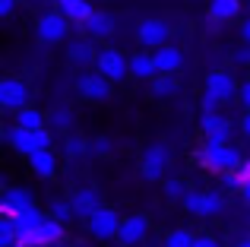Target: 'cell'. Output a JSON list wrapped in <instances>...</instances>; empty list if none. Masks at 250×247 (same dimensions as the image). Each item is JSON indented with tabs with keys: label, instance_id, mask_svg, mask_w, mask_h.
<instances>
[{
	"label": "cell",
	"instance_id": "6",
	"mask_svg": "<svg viewBox=\"0 0 250 247\" xmlns=\"http://www.w3.org/2000/svg\"><path fill=\"white\" fill-rule=\"evenodd\" d=\"M70 25H73V22H70L61 10H48V13H42V16H38L35 35H38V41H42V44H57V41H63V38H67Z\"/></svg>",
	"mask_w": 250,
	"mask_h": 247
},
{
	"label": "cell",
	"instance_id": "44",
	"mask_svg": "<svg viewBox=\"0 0 250 247\" xmlns=\"http://www.w3.org/2000/svg\"><path fill=\"white\" fill-rule=\"evenodd\" d=\"M13 247H22V244H19V241H16V244H13Z\"/></svg>",
	"mask_w": 250,
	"mask_h": 247
},
{
	"label": "cell",
	"instance_id": "8",
	"mask_svg": "<svg viewBox=\"0 0 250 247\" xmlns=\"http://www.w3.org/2000/svg\"><path fill=\"white\" fill-rule=\"evenodd\" d=\"M95 70L102 76H108L111 82H124L130 73V61L117 48H102L98 51V61H95Z\"/></svg>",
	"mask_w": 250,
	"mask_h": 247
},
{
	"label": "cell",
	"instance_id": "3",
	"mask_svg": "<svg viewBox=\"0 0 250 247\" xmlns=\"http://www.w3.org/2000/svg\"><path fill=\"white\" fill-rule=\"evenodd\" d=\"M51 140H54V130L51 127L25 130V127H16V124H13V127L6 130V143H10L19 155H25V159L35 155V152H42V149H51Z\"/></svg>",
	"mask_w": 250,
	"mask_h": 247
},
{
	"label": "cell",
	"instance_id": "28",
	"mask_svg": "<svg viewBox=\"0 0 250 247\" xmlns=\"http://www.w3.org/2000/svg\"><path fill=\"white\" fill-rule=\"evenodd\" d=\"M48 216L67 225L70 219H76V212H73V203H70V200H51V206H48Z\"/></svg>",
	"mask_w": 250,
	"mask_h": 247
},
{
	"label": "cell",
	"instance_id": "39",
	"mask_svg": "<svg viewBox=\"0 0 250 247\" xmlns=\"http://www.w3.org/2000/svg\"><path fill=\"white\" fill-rule=\"evenodd\" d=\"M238 127H241V133H244L247 140H250V114H244V118H241V124H238Z\"/></svg>",
	"mask_w": 250,
	"mask_h": 247
},
{
	"label": "cell",
	"instance_id": "35",
	"mask_svg": "<svg viewBox=\"0 0 250 247\" xmlns=\"http://www.w3.org/2000/svg\"><path fill=\"white\" fill-rule=\"evenodd\" d=\"M234 67H250V44H244V48H238L234 51Z\"/></svg>",
	"mask_w": 250,
	"mask_h": 247
},
{
	"label": "cell",
	"instance_id": "27",
	"mask_svg": "<svg viewBox=\"0 0 250 247\" xmlns=\"http://www.w3.org/2000/svg\"><path fill=\"white\" fill-rule=\"evenodd\" d=\"M76 124L73 118V111L70 108H51V114H48V127L54 130V133H70V127Z\"/></svg>",
	"mask_w": 250,
	"mask_h": 247
},
{
	"label": "cell",
	"instance_id": "16",
	"mask_svg": "<svg viewBox=\"0 0 250 247\" xmlns=\"http://www.w3.org/2000/svg\"><path fill=\"white\" fill-rule=\"evenodd\" d=\"M114 16L111 13H104V10H95L89 19H85V25H83V32L89 38H95V41H104V38H111L114 35Z\"/></svg>",
	"mask_w": 250,
	"mask_h": 247
},
{
	"label": "cell",
	"instance_id": "23",
	"mask_svg": "<svg viewBox=\"0 0 250 247\" xmlns=\"http://www.w3.org/2000/svg\"><path fill=\"white\" fill-rule=\"evenodd\" d=\"M48 219V212H42L38 206H32V209H25V212H19V216H13V222H16V228H19V235H29V231H35L38 225Z\"/></svg>",
	"mask_w": 250,
	"mask_h": 247
},
{
	"label": "cell",
	"instance_id": "12",
	"mask_svg": "<svg viewBox=\"0 0 250 247\" xmlns=\"http://www.w3.org/2000/svg\"><path fill=\"white\" fill-rule=\"evenodd\" d=\"M168 35H171V25L165 19H143L140 29H136V41L143 48H165Z\"/></svg>",
	"mask_w": 250,
	"mask_h": 247
},
{
	"label": "cell",
	"instance_id": "13",
	"mask_svg": "<svg viewBox=\"0 0 250 247\" xmlns=\"http://www.w3.org/2000/svg\"><path fill=\"white\" fill-rule=\"evenodd\" d=\"M35 206V197H32V190H25V187H6L3 197H0V216H19V212L32 209Z\"/></svg>",
	"mask_w": 250,
	"mask_h": 247
},
{
	"label": "cell",
	"instance_id": "32",
	"mask_svg": "<svg viewBox=\"0 0 250 247\" xmlns=\"http://www.w3.org/2000/svg\"><path fill=\"white\" fill-rule=\"evenodd\" d=\"M190 193V187H187V181H181V178H168L165 181V197L168 200H181L184 203V197Z\"/></svg>",
	"mask_w": 250,
	"mask_h": 247
},
{
	"label": "cell",
	"instance_id": "24",
	"mask_svg": "<svg viewBox=\"0 0 250 247\" xmlns=\"http://www.w3.org/2000/svg\"><path fill=\"white\" fill-rule=\"evenodd\" d=\"M177 89H181L177 73H159L152 80V95L155 99H171V95H177Z\"/></svg>",
	"mask_w": 250,
	"mask_h": 247
},
{
	"label": "cell",
	"instance_id": "38",
	"mask_svg": "<svg viewBox=\"0 0 250 247\" xmlns=\"http://www.w3.org/2000/svg\"><path fill=\"white\" fill-rule=\"evenodd\" d=\"M241 41L250 44V19H247V22H241Z\"/></svg>",
	"mask_w": 250,
	"mask_h": 247
},
{
	"label": "cell",
	"instance_id": "42",
	"mask_svg": "<svg viewBox=\"0 0 250 247\" xmlns=\"http://www.w3.org/2000/svg\"><path fill=\"white\" fill-rule=\"evenodd\" d=\"M234 247H250V235L244 238V241H241V244H234Z\"/></svg>",
	"mask_w": 250,
	"mask_h": 247
},
{
	"label": "cell",
	"instance_id": "9",
	"mask_svg": "<svg viewBox=\"0 0 250 247\" xmlns=\"http://www.w3.org/2000/svg\"><path fill=\"white\" fill-rule=\"evenodd\" d=\"M121 222L124 219L117 216L111 206H102V209L85 222V228H89V235L95 238V241H111V238H117V231H121Z\"/></svg>",
	"mask_w": 250,
	"mask_h": 247
},
{
	"label": "cell",
	"instance_id": "17",
	"mask_svg": "<svg viewBox=\"0 0 250 247\" xmlns=\"http://www.w3.org/2000/svg\"><path fill=\"white\" fill-rule=\"evenodd\" d=\"M130 76H133V80H149V82L159 76L152 51H136V54H130Z\"/></svg>",
	"mask_w": 250,
	"mask_h": 247
},
{
	"label": "cell",
	"instance_id": "34",
	"mask_svg": "<svg viewBox=\"0 0 250 247\" xmlns=\"http://www.w3.org/2000/svg\"><path fill=\"white\" fill-rule=\"evenodd\" d=\"M234 102H238V105L244 108V114H250V80H244V82H241V89H238V99H234Z\"/></svg>",
	"mask_w": 250,
	"mask_h": 247
},
{
	"label": "cell",
	"instance_id": "37",
	"mask_svg": "<svg viewBox=\"0 0 250 247\" xmlns=\"http://www.w3.org/2000/svg\"><path fill=\"white\" fill-rule=\"evenodd\" d=\"M16 13V0H0V16H13Z\"/></svg>",
	"mask_w": 250,
	"mask_h": 247
},
{
	"label": "cell",
	"instance_id": "11",
	"mask_svg": "<svg viewBox=\"0 0 250 247\" xmlns=\"http://www.w3.org/2000/svg\"><path fill=\"white\" fill-rule=\"evenodd\" d=\"M111 86H114V82H111L108 76H102L98 70L83 73L80 80H76V92H80L85 102H108L111 99Z\"/></svg>",
	"mask_w": 250,
	"mask_h": 247
},
{
	"label": "cell",
	"instance_id": "25",
	"mask_svg": "<svg viewBox=\"0 0 250 247\" xmlns=\"http://www.w3.org/2000/svg\"><path fill=\"white\" fill-rule=\"evenodd\" d=\"M16 127H25V130H44L48 127V114H42L38 108H22V111H16Z\"/></svg>",
	"mask_w": 250,
	"mask_h": 247
},
{
	"label": "cell",
	"instance_id": "18",
	"mask_svg": "<svg viewBox=\"0 0 250 247\" xmlns=\"http://www.w3.org/2000/svg\"><path fill=\"white\" fill-rule=\"evenodd\" d=\"M152 57H155V67H159V73H177V70L184 67V51L174 48V44L155 48Z\"/></svg>",
	"mask_w": 250,
	"mask_h": 247
},
{
	"label": "cell",
	"instance_id": "2",
	"mask_svg": "<svg viewBox=\"0 0 250 247\" xmlns=\"http://www.w3.org/2000/svg\"><path fill=\"white\" fill-rule=\"evenodd\" d=\"M200 162L222 174V171H238V168L244 165V155H241V149L231 146V143H203Z\"/></svg>",
	"mask_w": 250,
	"mask_h": 247
},
{
	"label": "cell",
	"instance_id": "21",
	"mask_svg": "<svg viewBox=\"0 0 250 247\" xmlns=\"http://www.w3.org/2000/svg\"><path fill=\"white\" fill-rule=\"evenodd\" d=\"M67 57H70V63H76V67H95V61H98V51L92 48V41H70V48H67Z\"/></svg>",
	"mask_w": 250,
	"mask_h": 247
},
{
	"label": "cell",
	"instance_id": "41",
	"mask_svg": "<svg viewBox=\"0 0 250 247\" xmlns=\"http://www.w3.org/2000/svg\"><path fill=\"white\" fill-rule=\"evenodd\" d=\"M241 174H244V181H250V159H244V165H241Z\"/></svg>",
	"mask_w": 250,
	"mask_h": 247
},
{
	"label": "cell",
	"instance_id": "19",
	"mask_svg": "<svg viewBox=\"0 0 250 247\" xmlns=\"http://www.w3.org/2000/svg\"><path fill=\"white\" fill-rule=\"evenodd\" d=\"M29 165H32V174H35V178L51 181L57 174V155H54V149H42V152L29 155Z\"/></svg>",
	"mask_w": 250,
	"mask_h": 247
},
{
	"label": "cell",
	"instance_id": "14",
	"mask_svg": "<svg viewBox=\"0 0 250 247\" xmlns=\"http://www.w3.org/2000/svg\"><path fill=\"white\" fill-rule=\"evenodd\" d=\"M146 235H149V219L143 216V212H136V216H127V219L121 222L117 241H121L124 247H133V244H140Z\"/></svg>",
	"mask_w": 250,
	"mask_h": 247
},
{
	"label": "cell",
	"instance_id": "36",
	"mask_svg": "<svg viewBox=\"0 0 250 247\" xmlns=\"http://www.w3.org/2000/svg\"><path fill=\"white\" fill-rule=\"evenodd\" d=\"M193 247H222V244H219V238H212V235H196Z\"/></svg>",
	"mask_w": 250,
	"mask_h": 247
},
{
	"label": "cell",
	"instance_id": "40",
	"mask_svg": "<svg viewBox=\"0 0 250 247\" xmlns=\"http://www.w3.org/2000/svg\"><path fill=\"white\" fill-rule=\"evenodd\" d=\"M241 197H244V203L250 206V181H244V187H241Z\"/></svg>",
	"mask_w": 250,
	"mask_h": 247
},
{
	"label": "cell",
	"instance_id": "5",
	"mask_svg": "<svg viewBox=\"0 0 250 247\" xmlns=\"http://www.w3.org/2000/svg\"><path fill=\"white\" fill-rule=\"evenodd\" d=\"M171 165V149L165 143H149L146 149H143V159H140V171L146 181H162L165 178Z\"/></svg>",
	"mask_w": 250,
	"mask_h": 247
},
{
	"label": "cell",
	"instance_id": "7",
	"mask_svg": "<svg viewBox=\"0 0 250 247\" xmlns=\"http://www.w3.org/2000/svg\"><path fill=\"white\" fill-rule=\"evenodd\" d=\"M29 99H32V92L19 76H6L0 82V108L3 111H13V114L22 111V108H29Z\"/></svg>",
	"mask_w": 250,
	"mask_h": 247
},
{
	"label": "cell",
	"instance_id": "22",
	"mask_svg": "<svg viewBox=\"0 0 250 247\" xmlns=\"http://www.w3.org/2000/svg\"><path fill=\"white\" fill-rule=\"evenodd\" d=\"M238 13H241V0H209V19L215 25L238 19Z\"/></svg>",
	"mask_w": 250,
	"mask_h": 247
},
{
	"label": "cell",
	"instance_id": "20",
	"mask_svg": "<svg viewBox=\"0 0 250 247\" xmlns=\"http://www.w3.org/2000/svg\"><path fill=\"white\" fill-rule=\"evenodd\" d=\"M54 6H57V10H61L73 25H80V29L85 25V19L95 13V10L89 6V0H54Z\"/></svg>",
	"mask_w": 250,
	"mask_h": 247
},
{
	"label": "cell",
	"instance_id": "4",
	"mask_svg": "<svg viewBox=\"0 0 250 247\" xmlns=\"http://www.w3.org/2000/svg\"><path fill=\"white\" fill-rule=\"evenodd\" d=\"M225 203H228L225 190H190L181 206L196 219H212V216H219V212L225 209Z\"/></svg>",
	"mask_w": 250,
	"mask_h": 247
},
{
	"label": "cell",
	"instance_id": "10",
	"mask_svg": "<svg viewBox=\"0 0 250 247\" xmlns=\"http://www.w3.org/2000/svg\"><path fill=\"white\" fill-rule=\"evenodd\" d=\"M200 130H203V143H231L234 124L222 111H206L200 118Z\"/></svg>",
	"mask_w": 250,
	"mask_h": 247
},
{
	"label": "cell",
	"instance_id": "43",
	"mask_svg": "<svg viewBox=\"0 0 250 247\" xmlns=\"http://www.w3.org/2000/svg\"><path fill=\"white\" fill-rule=\"evenodd\" d=\"M54 247H70V244H63V241H61V244H54Z\"/></svg>",
	"mask_w": 250,
	"mask_h": 247
},
{
	"label": "cell",
	"instance_id": "29",
	"mask_svg": "<svg viewBox=\"0 0 250 247\" xmlns=\"http://www.w3.org/2000/svg\"><path fill=\"white\" fill-rule=\"evenodd\" d=\"M241 187H244V174H241V168H238V171H222L219 174V190L241 193Z\"/></svg>",
	"mask_w": 250,
	"mask_h": 247
},
{
	"label": "cell",
	"instance_id": "1",
	"mask_svg": "<svg viewBox=\"0 0 250 247\" xmlns=\"http://www.w3.org/2000/svg\"><path fill=\"white\" fill-rule=\"evenodd\" d=\"M238 89L241 82L234 80V73L228 70H212L206 76V89H203V99H200V111H219L222 105H228L231 99H238Z\"/></svg>",
	"mask_w": 250,
	"mask_h": 247
},
{
	"label": "cell",
	"instance_id": "30",
	"mask_svg": "<svg viewBox=\"0 0 250 247\" xmlns=\"http://www.w3.org/2000/svg\"><path fill=\"white\" fill-rule=\"evenodd\" d=\"M19 241V228L10 216H0V247H13Z\"/></svg>",
	"mask_w": 250,
	"mask_h": 247
},
{
	"label": "cell",
	"instance_id": "31",
	"mask_svg": "<svg viewBox=\"0 0 250 247\" xmlns=\"http://www.w3.org/2000/svg\"><path fill=\"white\" fill-rule=\"evenodd\" d=\"M196 244V235H190L187 228H174L165 235V247H193Z\"/></svg>",
	"mask_w": 250,
	"mask_h": 247
},
{
	"label": "cell",
	"instance_id": "26",
	"mask_svg": "<svg viewBox=\"0 0 250 247\" xmlns=\"http://www.w3.org/2000/svg\"><path fill=\"white\" fill-rule=\"evenodd\" d=\"M63 155H67V159H73V162H80V159H85V155H92V152H89V140H85V136H80V133H67V140H63Z\"/></svg>",
	"mask_w": 250,
	"mask_h": 247
},
{
	"label": "cell",
	"instance_id": "33",
	"mask_svg": "<svg viewBox=\"0 0 250 247\" xmlns=\"http://www.w3.org/2000/svg\"><path fill=\"white\" fill-rule=\"evenodd\" d=\"M89 152L95 155V159H108V155L114 152V143H111L108 136H95V140H89Z\"/></svg>",
	"mask_w": 250,
	"mask_h": 247
},
{
	"label": "cell",
	"instance_id": "15",
	"mask_svg": "<svg viewBox=\"0 0 250 247\" xmlns=\"http://www.w3.org/2000/svg\"><path fill=\"white\" fill-rule=\"evenodd\" d=\"M70 203H73L76 219H83V222H89V219L102 209V197H98L95 187H83V190H76L73 197H70Z\"/></svg>",
	"mask_w": 250,
	"mask_h": 247
}]
</instances>
